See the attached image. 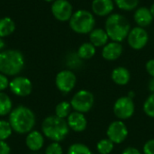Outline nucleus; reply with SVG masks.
Returning <instances> with one entry per match:
<instances>
[{"mask_svg":"<svg viewBox=\"0 0 154 154\" xmlns=\"http://www.w3.org/2000/svg\"><path fill=\"white\" fill-rule=\"evenodd\" d=\"M8 122L14 133L17 134H27L33 130L36 124V116L31 108L25 106H17L9 114Z\"/></svg>","mask_w":154,"mask_h":154,"instance_id":"f257e3e1","label":"nucleus"},{"mask_svg":"<svg viewBox=\"0 0 154 154\" xmlns=\"http://www.w3.org/2000/svg\"><path fill=\"white\" fill-rule=\"evenodd\" d=\"M41 129L45 138L57 143L65 140L70 130L66 119L60 118L55 115L45 117L42 123Z\"/></svg>","mask_w":154,"mask_h":154,"instance_id":"f03ea898","label":"nucleus"},{"mask_svg":"<svg viewBox=\"0 0 154 154\" xmlns=\"http://www.w3.org/2000/svg\"><path fill=\"white\" fill-rule=\"evenodd\" d=\"M131 29L130 22L121 14H111L106 20L105 30L109 39L113 42H122L127 38Z\"/></svg>","mask_w":154,"mask_h":154,"instance_id":"7ed1b4c3","label":"nucleus"},{"mask_svg":"<svg viewBox=\"0 0 154 154\" xmlns=\"http://www.w3.org/2000/svg\"><path fill=\"white\" fill-rule=\"evenodd\" d=\"M25 60L18 50H4L0 51V73L7 77H15L23 69Z\"/></svg>","mask_w":154,"mask_h":154,"instance_id":"20e7f679","label":"nucleus"},{"mask_svg":"<svg viewBox=\"0 0 154 154\" xmlns=\"http://www.w3.org/2000/svg\"><path fill=\"white\" fill-rule=\"evenodd\" d=\"M69 23L70 29L76 33L89 34V32L96 28V18L92 12L79 9L73 13Z\"/></svg>","mask_w":154,"mask_h":154,"instance_id":"39448f33","label":"nucleus"},{"mask_svg":"<svg viewBox=\"0 0 154 154\" xmlns=\"http://www.w3.org/2000/svg\"><path fill=\"white\" fill-rule=\"evenodd\" d=\"M95 103L94 95L86 89L79 90L70 99V105L74 111L86 114L89 112Z\"/></svg>","mask_w":154,"mask_h":154,"instance_id":"423d86ee","label":"nucleus"},{"mask_svg":"<svg viewBox=\"0 0 154 154\" xmlns=\"http://www.w3.org/2000/svg\"><path fill=\"white\" fill-rule=\"evenodd\" d=\"M114 114L118 120H127L131 118L135 111V105L133 98L124 96L116 99L114 104Z\"/></svg>","mask_w":154,"mask_h":154,"instance_id":"0eeeda50","label":"nucleus"},{"mask_svg":"<svg viewBox=\"0 0 154 154\" xmlns=\"http://www.w3.org/2000/svg\"><path fill=\"white\" fill-rule=\"evenodd\" d=\"M77 84V77L70 69H63L57 73L55 77V85L59 91L63 94L71 92Z\"/></svg>","mask_w":154,"mask_h":154,"instance_id":"6e6552de","label":"nucleus"},{"mask_svg":"<svg viewBox=\"0 0 154 154\" xmlns=\"http://www.w3.org/2000/svg\"><path fill=\"white\" fill-rule=\"evenodd\" d=\"M10 91L16 97H25L32 91V83L30 79L24 76H15L9 83Z\"/></svg>","mask_w":154,"mask_h":154,"instance_id":"1a4fd4ad","label":"nucleus"},{"mask_svg":"<svg viewBox=\"0 0 154 154\" xmlns=\"http://www.w3.org/2000/svg\"><path fill=\"white\" fill-rule=\"evenodd\" d=\"M128 128L122 120H116L112 122L106 130L107 138L115 144H120L124 143L128 136Z\"/></svg>","mask_w":154,"mask_h":154,"instance_id":"9d476101","label":"nucleus"},{"mask_svg":"<svg viewBox=\"0 0 154 154\" xmlns=\"http://www.w3.org/2000/svg\"><path fill=\"white\" fill-rule=\"evenodd\" d=\"M127 42L129 46L136 51L143 49L149 42V33L143 27H134L130 30L127 36Z\"/></svg>","mask_w":154,"mask_h":154,"instance_id":"9b49d317","label":"nucleus"},{"mask_svg":"<svg viewBox=\"0 0 154 154\" xmlns=\"http://www.w3.org/2000/svg\"><path fill=\"white\" fill-rule=\"evenodd\" d=\"M51 11L54 18L60 22H69L73 14V6L68 0H55L51 6Z\"/></svg>","mask_w":154,"mask_h":154,"instance_id":"f8f14e48","label":"nucleus"},{"mask_svg":"<svg viewBox=\"0 0 154 154\" xmlns=\"http://www.w3.org/2000/svg\"><path fill=\"white\" fill-rule=\"evenodd\" d=\"M66 121L69 129L75 133H82L88 126V120L85 115L77 111H72Z\"/></svg>","mask_w":154,"mask_h":154,"instance_id":"ddd939ff","label":"nucleus"},{"mask_svg":"<svg viewBox=\"0 0 154 154\" xmlns=\"http://www.w3.org/2000/svg\"><path fill=\"white\" fill-rule=\"evenodd\" d=\"M45 137L42 132L37 130H32L26 134L25 145L32 152H38L41 151L44 145Z\"/></svg>","mask_w":154,"mask_h":154,"instance_id":"4468645a","label":"nucleus"},{"mask_svg":"<svg viewBox=\"0 0 154 154\" xmlns=\"http://www.w3.org/2000/svg\"><path fill=\"white\" fill-rule=\"evenodd\" d=\"M114 8V0H93L91 4V10L94 15L101 17L110 15Z\"/></svg>","mask_w":154,"mask_h":154,"instance_id":"2eb2a0df","label":"nucleus"},{"mask_svg":"<svg viewBox=\"0 0 154 154\" xmlns=\"http://www.w3.org/2000/svg\"><path fill=\"white\" fill-rule=\"evenodd\" d=\"M123 53V46L121 42H107L102 49V57L108 61L116 60Z\"/></svg>","mask_w":154,"mask_h":154,"instance_id":"dca6fc26","label":"nucleus"},{"mask_svg":"<svg viewBox=\"0 0 154 154\" xmlns=\"http://www.w3.org/2000/svg\"><path fill=\"white\" fill-rule=\"evenodd\" d=\"M134 19L137 26L143 28L149 26L153 21V17L151 14L150 9L145 6H141L136 8L134 14Z\"/></svg>","mask_w":154,"mask_h":154,"instance_id":"f3484780","label":"nucleus"},{"mask_svg":"<svg viewBox=\"0 0 154 154\" xmlns=\"http://www.w3.org/2000/svg\"><path fill=\"white\" fill-rule=\"evenodd\" d=\"M111 79L118 86H125L131 79V73L125 67H116L111 73Z\"/></svg>","mask_w":154,"mask_h":154,"instance_id":"a211bd4d","label":"nucleus"},{"mask_svg":"<svg viewBox=\"0 0 154 154\" xmlns=\"http://www.w3.org/2000/svg\"><path fill=\"white\" fill-rule=\"evenodd\" d=\"M109 37L103 28H95L89 32V42L97 47H104L108 42Z\"/></svg>","mask_w":154,"mask_h":154,"instance_id":"6ab92c4d","label":"nucleus"},{"mask_svg":"<svg viewBox=\"0 0 154 154\" xmlns=\"http://www.w3.org/2000/svg\"><path fill=\"white\" fill-rule=\"evenodd\" d=\"M15 30V23L11 17L5 16L0 18V37L10 36Z\"/></svg>","mask_w":154,"mask_h":154,"instance_id":"aec40b11","label":"nucleus"},{"mask_svg":"<svg viewBox=\"0 0 154 154\" xmlns=\"http://www.w3.org/2000/svg\"><path fill=\"white\" fill-rule=\"evenodd\" d=\"M96 51V47L90 42H88L82 43L79 47L77 54L81 60H89L95 56Z\"/></svg>","mask_w":154,"mask_h":154,"instance_id":"412c9836","label":"nucleus"},{"mask_svg":"<svg viewBox=\"0 0 154 154\" xmlns=\"http://www.w3.org/2000/svg\"><path fill=\"white\" fill-rule=\"evenodd\" d=\"M13 108L11 97L5 92H0V116H9Z\"/></svg>","mask_w":154,"mask_h":154,"instance_id":"4be33fe9","label":"nucleus"},{"mask_svg":"<svg viewBox=\"0 0 154 154\" xmlns=\"http://www.w3.org/2000/svg\"><path fill=\"white\" fill-rule=\"evenodd\" d=\"M71 110L73 109L71 107L70 102L61 101L59 104H57V106H55V116L62 119H67L68 116L72 112Z\"/></svg>","mask_w":154,"mask_h":154,"instance_id":"5701e85b","label":"nucleus"},{"mask_svg":"<svg viewBox=\"0 0 154 154\" xmlns=\"http://www.w3.org/2000/svg\"><path fill=\"white\" fill-rule=\"evenodd\" d=\"M115 147V143H112L108 138L101 139L97 143V151L99 154H110Z\"/></svg>","mask_w":154,"mask_h":154,"instance_id":"b1692460","label":"nucleus"},{"mask_svg":"<svg viewBox=\"0 0 154 154\" xmlns=\"http://www.w3.org/2000/svg\"><path fill=\"white\" fill-rule=\"evenodd\" d=\"M115 5L123 11H133L138 8L140 0H114Z\"/></svg>","mask_w":154,"mask_h":154,"instance_id":"393cba45","label":"nucleus"},{"mask_svg":"<svg viewBox=\"0 0 154 154\" xmlns=\"http://www.w3.org/2000/svg\"><path fill=\"white\" fill-rule=\"evenodd\" d=\"M14 133L8 120L0 119V141H6Z\"/></svg>","mask_w":154,"mask_h":154,"instance_id":"a878e982","label":"nucleus"},{"mask_svg":"<svg viewBox=\"0 0 154 154\" xmlns=\"http://www.w3.org/2000/svg\"><path fill=\"white\" fill-rule=\"evenodd\" d=\"M67 154H93L91 150L89 149V147H88L86 144L84 143H76L71 144L68 151Z\"/></svg>","mask_w":154,"mask_h":154,"instance_id":"bb28decb","label":"nucleus"},{"mask_svg":"<svg viewBox=\"0 0 154 154\" xmlns=\"http://www.w3.org/2000/svg\"><path fill=\"white\" fill-rule=\"evenodd\" d=\"M143 108V112L147 116L154 118V93H152L146 98Z\"/></svg>","mask_w":154,"mask_h":154,"instance_id":"cd10ccee","label":"nucleus"},{"mask_svg":"<svg viewBox=\"0 0 154 154\" xmlns=\"http://www.w3.org/2000/svg\"><path fill=\"white\" fill-rule=\"evenodd\" d=\"M44 154H63V148L60 143L51 142L46 147Z\"/></svg>","mask_w":154,"mask_h":154,"instance_id":"c85d7f7f","label":"nucleus"},{"mask_svg":"<svg viewBox=\"0 0 154 154\" xmlns=\"http://www.w3.org/2000/svg\"><path fill=\"white\" fill-rule=\"evenodd\" d=\"M81 59L78 56V54H71L69 58H68V60H67V65L72 69H75L77 68L79 65H80L81 63Z\"/></svg>","mask_w":154,"mask_h":154,"instance_id":"c756f323","label":"nucleus"},{"mask_svg":"<svg viewBox=\"0 0 154 154\" xmlns=\"http://www.w3.org/2000/svg\"><path fill=\"white\" fill-rule=\"evenodd\" d=\"M143 154H154V139L147 141L143 148Z\"/></svg>","mask_w":154,"mask_h":154,"instance_id":"7c9ffc66","label":"nucleus"},{"mask_svg":"<svg viewBox=\"0 0 154 154\" xmlns=\"http://www.w3.org/2000/svg\"><path fill=\"white\" fill-rule=\"evenodd\" d=\"M10 80L8 79V77L0 73V92H5V90L9 88Z\"/></svg>","mask_w":154,"mask_h":154,"instance_id":"2f4dec72","label":"nucleus"},{"mask_svg":"<svg viewBox=\"0 0 154 154\" xmlns=\"http://www.w3.org/2000/svg\"><path fill=\"white\" fill-rule=\"evenodd\" d=\"M0 154H11V147L6 141H0Z\"/></svg>","mask_w":154,"mask_h":154,"instance_id":"473e14b6","label":"nucleus"},{"mask_svg":"<svg viewBox=\"0 0 154 154\" xmlns=\"http://www.w3.org/2000/svg\"><path fill=\"white\" fill-rule=\"evenodd\" d=\"M145 69H146V71L148 72V74L152 78H154V59H151L146 62Z\"/></svg>","mask_w":154,"mask_h":154,"instance_id":"72a5a7b5","label":"nucleus"},{"mask_svg":"<svg viewBox=\"0 0 154 154\" xmlns=\"http://www.w3.org/2000/svg\"><path fill=\"white\" fill-rule=\"evenodd\" d=\"M122 154H143V153H142V152H141L137 148L130 146V147L125 148V149L123 151Z\"/></svg>","mask_w":154,"mask_h":154,"instance_id":"f704fd0d","label":"nucleus"},{"mask_svg":"<svg viewBox=\"0 0 154 154\" xmlns=\"http://www.w3.org/2000/svg\"><path fill=\"white\" fill-rule=\"evenodd\" d=\"M148 88L152 93H154V78H152L150 79V81L148 83Z\"/></svg>","mask_w":154,"mask_h":154,"instance_id":"c9c22d12","label":"nucleus"},{"mask_svg":"<svg viewBox=\"0 0 154 154\" xmlns=\"http://www.w3.org/2000/svg\"><path fill=\"white\" fill-rule=\"evenodd\" d=\"M5 47V41L3 40V38H1V37H0V51H4Z\"/></svg>","mask_w":154,"mask_h":154,"instance_id":"e433bc0d","label":"nucleus"},{"mask_svg":"<svg viewBox=\"0 0 154 154\" xmlns=\"http://www.w3.org/2000/svg\"><path fill=\"white\" fill-rule=\"evenodd\" d=\"M150 9V11H151V14H152V17H153L154 19V3L151 5V7L149 8Z\"/></svg>","mask_w":154,"mask_h":154,"instance_id":"4c0bfd02","label":"nucleus"},{"mask_svg":"<svg viewBox=\"0 0 154 154\" xmlns=\"http://www.w3.org/2000/svg\"><path fill=\"white\" fill-rule=\"evenodd\" d=\"M128 97H131V98H134V92H129V94H128Z\"/></svg>","mask_w":154,"mask_h":154,"instance_id":"58836bf2","label":"nucleus"},{"mask_svg":"<svg viewBox=\"0 0 154 154\" xmlns=\"http://www.w3.org/2000/svg\"><path fill=\"white\" fill-rule=\"evenodd\" d=\"M45 2H48V3H53L55 0H44Z\"/></svg>","mask_w":154,"mask_h":154,"instance_id":"ea45409f","label":"nucleus"},{"mask_svg":"<svg viewBox=\"0 0 154 154\" xmlns=\"http://www.w3.org/2000/svg\"><path fill=\"white\" fill-rule=\"evenodd\" d=\"M31 154H40V153H38V152H32V153H31Z\"/></svg>","mask_w":154,"mask_h":154,"instance_id":"a19ab883","label":"nucleus"}]
</instances>
